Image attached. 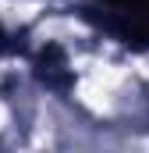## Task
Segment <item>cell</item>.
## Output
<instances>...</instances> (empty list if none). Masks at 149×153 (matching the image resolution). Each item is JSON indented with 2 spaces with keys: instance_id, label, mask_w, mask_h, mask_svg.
I'll return each instance as SVG.
<instances>
[{
  "instance_id": "6da1fadb",
  "label": "cell",
  "mask_w": 149,
  "mask_h": 153,
  "mask_svg": "<svg viewBox=\"0 0 149 153\" xmlns=\"http://www.w3.org/2000/svg\"><path fill=\"white\" fill-rule=\"evenodd\" d=\"M96 4H107L110 11L100 18V25L117 36L124 46H149V0H96Z\"/></svg>"
},
{
  "instance_id": "7a4b0ae2",
  "label": "cell",
  "mask_w": 149,
  "mask_h": 153,
  "mask_svg": "<svg viewBox=\"0 0 149 153\" xmlns=\"http://www.w3.org/2000/svg\"><path fill=\"white\" fill-rule=\"evenodd\" d=\"M39 78H43L50 89H60V93H68V89H71L68 61H64V53H60L57 46H46V50L39 53Z\"/></svg>"
},
{
  "instance_id": "3957f363",
  "label": "cell",
  "mask_w": 149,
  "mask_h": 153,
  "mask_svg": "<svg viewBox=\"0 0 149 153\" xmlns=\"http://www.w3.org/2000/svg\"><path fill=\"white\" fill-rule=\"evenodd\" d=\"M0 53H14V43H7V32L0 29Z\"/></svg>"
}]
</instances>
